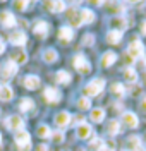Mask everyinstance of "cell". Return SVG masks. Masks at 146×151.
<instances>
[{"mask_svg": "<svg viewBox=\"0 0 146 151\" xmlns=\"http://www.w3.org/2000/svg\"><path fill=\"white\" fill-rule=\"evenodd\" d=\"M103 88H105V81L101 79V77H98V79H93V81H89L88 86L84 88V96L86 98H91V96H96L103 91Z\"/></svg>", "mask_w": 146, "mask_h": 151, "instance_id": "cell-1", "label": "cell"}, {"mask_svg": "<svg viewBox=\"0 0 146 151\" xmlns=\"http://www.w3.org/2000/svg\"><path fill=\"white\" fill-rule=\"evenodd\" d=\"M14 139H16V144H17V148L21 151H29L31 150V136H29L28 131H19L16 132V136H14Z\"/></svg>", "mask_w": 146, "mask_h": 151, "instance_id": "cell-2", "label": "cell"}, {"mask_svg": "<svg viewBox=\"0 0 146 151\" xmlns=\"http://www.w3.org/2000/svg\"><path fill=\"white\" fill-rule=\"evenodd\" d=\"M127 55L131 57L132 60H137V58H141V57L145 55V45L137 40V38H134L132 41H131V45L127 47Z\"/></svg>", "mask_w": 146, "mask_h": 151, "instance_id": "cell-3", "label": "cell"}, {"mask_svg": "<svg viewBox=\"0 0 146 151\" xmlns=\"http://www.w3.org/2000/svg\"><path fill=\"white\" fill-rule=\"evenodd\" d=\"M74 67H76V70H78V72H81V74H88V72L91 70L89 62L86 60V57L81 55V53L74 57Z\"/></svg>", "mask_w": 146, "mask_h": 151, "instance_id": "cell-4", "label": "cell"}, {"mask_svg": "<svg viewBox=\"0 0 146 151\" xmlns=\"http://www.w3.org/2000/svg\"><path fill=\"white\" fill-rule=\"evenodd\" d=\"M5 125H7V129H10V131L19 132L24 129V120H22V117H19V115H10L9 119L5 120Z\"/></svg>", "mask_w": 146, "mask_h": 151, "instance_id": "cell-5", "label": "cell"}, {"mask_svg": "<svg viewBox=\"0 0 146 151\" xmlns=\"http://www.w3.org/2000/svg\"><path fill=\"white\" fill-rule=\"evenodd\" d=\"M9 40H10L12 45H16V47H22V45H26L28 36H26L24 31H14V33L9 36Z\"/></svg>", "mask_w": 146, "mask_h": 151, "instance_id": "cell-6", "label": "cell"}, {"mask_svg": "<svg viewBox=\"0 0 146 151\" xmlns=\"http://www.w3.org/2000/svg\"><path fill=\"white\" fill-rule=\"evenodd\" d=\"M70 122H72V115H69L67 112H58L57 115H55V125H58V127H69L70 125Z\"/></svg>", "mask_w": 146, "mask_h": 151, "instance_id": "cell-7", "label": "cell"}, {"mask_svg": "<svg viewBox=\"0 0 146 151\" xmlns=\"http://www.w3.org/2000/svg\"><path fill=\"white\" fill-rule=\"evenodd\" d=\"M0 24H2L4 28H12V26L16 24V17H14V14H12L10 10H4V12H0Z\"/></svg>", "mask_w": 146, "mask_h": 151, "instance_id": "cell-8", "label": "cell"}, {"mask_svg": "<svg viewBox=\"0 0 146 151\" xmlns=\"http://www.w3.org/2000/svg\"><path fill=\"white\" fill-rule=\"evenodd\" d=\"M122 122L126 124L127 127H131V129H136L137 125H139V120H137V115L132 112H124L122 113Z\"/></svg>", "mask_w": 146, "mask_h": 151, "instance_id": "cell-9", "label": "cell"}, {"mask_svg": "<svg viewBox=\"0 0 146 151\" xmlns=\"http://www.w3.org/2000/svg\"><path fill=\"white\" fill-rule=\"evenodd\" d=\"M67 17H69V24L74 26V28H79L83 24V21H81V10H78V9H69Z\"/></svg>", "mask_w": 146, "mask_h": 151, "instance_id": "cell-10", "label": "cell"}, {"mask_svg": "<svg viewBox=\"0 0 146 151\" xmlns=\"http://www.w3.org/2000/svg\"><path fill=\"white\" fill-rule=\"evenodd\" d=\"M43 96H45V100H47L48 103H58L60 98H62L60 93H58V89H55V88H47Z\"/></svg>", "mask_w": 146, "mask_h": 151, "instance_id": "cell-11", "label": "cell"}, {"mask_svg": "<svg viewBox=\"0 0 146 151\" xmlns=\"http://www.w3.org/2000/svg\"><path fill=\"white\" fill-rule=\"evenodd\" d=\"M72 38H74V31H72L70 28L64 26V28L58 29V40H60L62 43H70Z\"/></svg>", "mask_w": 146, "mask_h": 151, "instance_id": "cell-12", "label": "cell"}, {"mask_svg": "<svg viewBox=\"0 0 146 151\" xmlns=\"http://www.w3.org/2000/svg\"><path fill=\"white\" fill-rule=\"evenodd\" d=\"M17 70H19V67H17L16 62H12V60L5 62L4 67H2V72H4L5 77H12V76H16V74H17Z\"/></svg>", "mask_w": 146, "mask_h": 151, "instance_id": "cell-13", "label": "cell"}, {"mask_svg": "<svg viewBox=\"0 0 146 151\" xmlns=\"http://www.w3.org/2000/svg\"><path fill=\"white\" fill-rule=\"evenodd\" d=\"M40 84H41V79L38 76H26L24 77V86L28 89H38Z\"/></svg>", "mask_w": 146, "mask_h": 151, "instance_id": "cell-14", "label": "cell"}, {"mask_svg": "<svg viewBox=\"0 0 146 151\" xmlns=\"http://www.w3.org/2000/svg\"><path fill=\"white\" fill-rule=\"evenodd\" d=\"M12 98H14V89L9 84L0 86V100L2 101H10Z\"/></svg>", "mask_w": 146, "mask_h": 151, "instance_id": "cell-15", "label": "cell"}, {"mask_svg": "<svg viewBox=\"0 0 146 151\" xmlns=\"http://www.w3.org/2000/svg\"><path fill=\"white\" fill-rule=\"evenodd\" d=\"M48 22H45V21H40V22H36V26H35V35L36 36H41V38H45L47 35H48Z\"/></svg>", "mask_w": 146, "mask_h": 151, "instance_id": "cell-16", "label": "cell"}, {"mask_svg": "<svg viewBox=\"0 0 146 151\" xmlns=\"http://www.w3.org/2000/svg\"><path fill=\"white\" fill-rule=\"evenodd\" d=\"M117 60V53L115 52H105L101 57V67H110L112 64H115Z\"/></svg>", "mask_w": 146, "mask_h": 151, "instance_id": "cell-17", "label": "cell"}, {"mask_svg": "<svg viewBox=\"0 0 146 151\" xmlns=\"http://www.w3.org/2000/svg\"><path fill=\"white\" fill-rule=\"evenodd\" d=\"M91 131H93V129H91L89 124H81L78 127V137L79 139H88V137L91 136Z\"/></svg>", "mask_w": 146, "mask_h": 151, "instance_id": "cell-18", "label": "cell"}, {"mask_svg": "<svg viewBox=\"0 0 146 151\" xmlns=\"http://www.w3.org/2000/svg\"><path fill=\"white\" fill-rule=\"evenodd\" d=\"M89 119L96 124L103 122V119H105V110H103V108H93L91 113H89Z\"/></svg>", "mask_w": 146, "mask_h": 151, "instance_id": "cell-19", "label": "cell"}, {"mask_svg": "<svg viewBox=\"0 0 146 151\" xmlns=\"http://www.w3.org/2000/svg\"><path fill=\"white\" fill-rule=\"evenodd\" d=\"M120 38H122V33L117 31V29H112V31H108V35H107V41L112 43V45H119Z\"/></svg>", "mask_w": 146, "mask_h": 151, "instance_id": "cell-20", "label": "cell"}, {"mask_svg": "<svg viewBox=\"0 0 146 151\" xmlns=\"http://www.w3.org/2000/svg\"><path fill=\"white\" fill-rule=\"evenodd\" d=\"M137 148H141V137L131 136V137L127 139V151H136Z\"/></svg>", "mask_w": 146, "mask_h": 151, "instance_id": "cell-21", "label": "cell"}, {"mask_svg": "<svg viewBox=\"0 0 146 151\" xmlns=\"http://www.w3.org/2000/svg\"><path fill=\"white\" fill-rule=\"evenodd\" d=\"M124 79L129 81L131 84H134V83L137 81V72L132 69V67H127V69H124Z\"/></svg>", "mask_w": 146, "mask_h": 151, "instance_id": "cell-22", "label": "cell"}, {"mask_svg": "<svg viewBox=\"0 0 146 151\" xmlns=\"http://www.w3.org/2000/svg\"><path fill=\"white\" fill-rule=\"evenodd\" d=\"M81 21L84 22V24H91L93 21H95V12L89 9H83L81 10Z\"/></svg>", "mask_w": 146, "mask_h": 151, "instance_id": "cell-23", "label": "cell"}, {"mask_svg": "<svg viewBox=\"0 0 146 151\" xmlns=\"http://www.w3.org/2000/svg\"><path fill=\"white\" fill-rule=\"evenodd\" d=\"M48 10H52V12H64L65 10V2L64 0H53L52 4H50V7H48Z\"/></svg>", "mask_w": 146, "mask_h": 151, "instance_id": "cell-24", "label": "cell"}, {"mask_svg": "<svg viewBox=\"0 0 146 151\" xmlns=\"http://www.w3.org/2000/svg\"><path fill=\"white\" fill-rule=\"evenodd\" d=\"M36 134H38L41 139H48V137H52V131H50L48 125H38V129H36Z\"/></svg>", "mask_w": 146, "mask_h": 151, "instance_id": "cell-25", "label": "cell"}, {"mask_svg": "<svg viewBox=\"0 0 146 151\" xmlns=\"http://www.w3.org/2000/svg\"><path fill=\"white\" fill-rule=\"evenodd\" d=\"M112 26H115L117 28V31H124V29L127 28V22H126V19L124 17H114L112 19Z\"/></svg>", "mask_w": 146, "mask_h": 151, "instance_id": "cell-26", "label": "cell"}, {"mask_svg": "<svg viewBox=\"0 0 146 151\" xmlns=\"http://www.w3.org/2000/svg\"><path fill=\"white\" fill-rule=\"evenodd\" d=\"M12 62H16L17 65H19V64H26V62H28V53H26V52H17V53H14V55H12Z\"/></svg>", "mask_w": 146, "mask_h": 151, "instance_id": "cell-27", "label": "cell"}, {"mask_svg": "<svg viewBox=\"0 0 146 151\" xmlns=\"http://www.w3.org/2000/svg\"><path fill=\"white\" fill-rule=\"evenodd\" d=\"M33 106H35V103H33V100L31 98H22L21 100V112H29V110H33Z\"/></svg>", "mask_w": 146, "mask_h": 151, "instance_id": "cell-28", "label": "cell"}, {"mask_svg": "<svg viewBox=\"0 0 146 151\" xmlns=\"http://www.w3.org/2000/svg\"><path fill=\"white\" fill-rule=\"evenodd\" d=\"M58 58V55H57V52L55 50H52V48H48L45 53H43V60L45 62H48V64H52V62H55Z\"/></svg>", "mask_w": 146, "mask_h": 151, "instance_id": "cell-29", "label": "cell"}, {"mask_svg": "<svg viewBox=\"0 0 146 151\" xmlns=\"http://www.w3.org/2000/svg\"><path fill=\"white\" fill-rule=\"evenodd\" d=\"M70 74L69 72H65V70H58L57 72V81L60 83V84H69L70 83Z\"/></svg>", "mask_w": 146, "mask_h": 151, "instance_id": "cell-30", "label": "cell"}, {"mask_svg": "<svg viewBox=\"0 0 146 151\" xmlns=\"http://www.w3.org/2000/svg\"><path fill=\"white\" fill-rule=\"evenodd\" d=\"M107 131H108V134H110V136H115V134H119V132H120V122H119V120H110Z\"/></svg>", "mask_w": 146, "mask_h": 151, "instance_id": "cell-31", "label": "cell"}, {"mask_svg": "<svg viewBox=\"0 0 146 151\" xmlns=\"http://www.w3.org/2000/svg\"><path fill=\"white\" fill-rule=\"evenodd\" d=\"M78 106H79V110H89L91 108V100L86 98V96H81L78 100Z\"/></svg>", "mask_w": 146, "mask_h": 151, "instance_id": "cell-32", "label": "cell"}, {"mask_svg": "<svg viewBox=\"0 0 146 151\" xmlns=\"http://www.w3.org/2000/svg\"><path fill=\"white\" fill-rule=\"evenodd\" d=\"M14 9L19 10V12L28 9V0H14Z\"/></svg>", "mask_w": 146, "mask_h": 151, "instance_id": "cell-33", "label": "cell"}, {"mask_svg": "<svg viewBox=\"0 0 146 151\" xmlns=\"http://www.w3.org/2000/svg\"><path fill=\"white\" fill-rule=\"evenodd\" d=\"M103 146V141L100 139V137H93L91 139V142H89V148L91 150H96V151H100V148Z\"/></svg>", "mask_w": 146, "mask_h": 151, "instance_id": "cell-34", "label": "cell"}, {"mask_svg": "<svg viewBox=\"0 0 146 151\" xmlns=\"http://www.w3.org/2000/svg\"><path fill=\"white\" fill-rule=\"evenodd\" d=\"M52 137H53V141L60 144V142H64V132L62 131H57V132H52Z\"/></svg>", "mask_w": 146, "mask_h": 151, "instance_id": "cell-35", "label": "cell"}, {"mask_svg": "<svg viewBox=\"0 0 146 151\" xmlns=\"http://www.w3.org/2000/svg\"><path fill=\"white\" fill-rule=\"evenodd\" d=\"M100 151H115V141H108V142H105V144L100 148Z\"/></svg>", "mask_w": 146, "mask_h": 151, "instance_id": "cell-36", "label": "cell"}, {"mask_svg": "<svg viewBox=\"0 0 146 151\" xmlns=\"http://www.w3.org/2000/svg\"><path fill=\"white\" fill-rule=\"evenodd\" d=\"M93 41H95V36H93L91 33H88L86 36L83 38V45H84V47H91V45H93Z\"/></svg>", "mask_w": 146, "mask_h": 151, "instance_id": "cell-37", "label": "cell"}, {"mask_svg": "<svg viewBox=\"0 0 146 151\" xmlns=\"http://www.w3.org/2000/svg\"><path fill=\"white\" fill-rule=\"evenodd\" d=\"M110 89H112V91H114L115 94H124V91H126V89H124V86H122V84H119V83L112 84V88H110Z\"/></svg>", "mask_w": 146, "mask_h": 151, "instance_id": "cell-38", "label": "cell"}, {"mask_svg": "<svg viewBox=\"0 0 146 151\" xmlns=\"http://www.w3.org/2000/svg\"><path fill=\"white\" fill-rule=\"evenodd\" d=\"M70 124H74V125H81V124H84V117L83 115H76V117H72V122Z\"/></svg>", "mask_w": 146, "mask_h": 151, "instance_id": "cell-39", "label": "cell"}, {"mask_svg": "<svg viewBox=\"0 0 146 151\" xmlns=\"http://www.w3.org/2000/svg\"><path fill=\"white\" fill-rule=\"evenodd\" d=\"M129 91H131L132 96H137V94L141 93V86H136V83H134V84L131 86V89H129Z\"/></svg>", "mask_w": 146, "mask_h": 151, "instance_id": "cell-40", "label": "cell"}, {"mask_svg": "<svg viewBox=\"0 0 146 151\" xmlns=\"http://www.w3.org/2000/svg\"><path fill=\"white\" fill-rule=\"evenodd\" d=\"M88 2H89L91 5H101V4H103L105 0H88Z\"/></svg>", "mask_w": 146, "mask_h": 151, "instance_id": "cell-41", "label": "cell"}, {"mask_svg": "<svg viewBox=\"0 0 146 151\" xmlns=\"http://www.w3.org/2000/svg\"><path fill=\"white\" fill-rule=\"evenodd\" d=\"M36 151H48V146L47 144H40L38 148H36Z\"/></svg>", "mask_w": 146, "mask_h": 151, "instance_id": "cell-42", "label": "cell"}, {"mask_svg": "<svg viewBox=\"0 0 146 151\" xmlns=\"http://www.w3.org/2000/svg\"><path fill=\"white\" fill-rule=\"evenodd\" d=\"M141 108H143V110L146 112V94L143 96V100H141Z\"/></svg>", "mask_w": 146, "mask_h": 151, "instance_id": "cell-43", "label": "cell"}, {"mask_svg": "<svg viewBox=\"0 0 146 151\" xmlns=\"http://www.w3.org/2000/svg\"><path fill=\"white\" fill-rule=\"evenodd\" d=\"M4 52H5V43H4V41L0 40V55H2Z\"/></svg>", "mask_w": 146, "mask_h": 151, "instance_id": "cell-44", "label": "cell"}, {"mask_svg": "<svg viewBox=\"0 0 146 151\" xmlns=\"http://www.w3.org/2000/svg\"><path fill=\"white\" fill-rule=\"evenodd\" d=\"M141 33H143V35H146V21L141 24Z\"/></svg>", "mask_w": 146, "mask_h": 151, "instance_id": "cell-45", "label": "cell"}, {"mask_svg": "<svg viewBox=\"0 0 146 151\" xmlns=\"http://www.w3.org/2000/svg\"><path fill=\"white\" fill-rule=\"evenodd\" d=\"M69 4H79V2H83V0H67Z\"/></svg>", "mask_w": 146, "mask_h": 151, "instance_id": "cell-46", "label": "cell"}, {"mask_svg": "<svg viewBox=\"0 0 146 151\" xmlns=\"http://www.w3.org/2000/svg\"><path fill=\"white\" fill-rule=\"evenodd\" d=\"M129 4H137V2H141V0H127Z\"/></svg>", "mask_w": 146, "mask_h": 151, "instance_id": "cell-47", "label": "cell"}, {"mask_svg": "<svg viewBox=\"0 0 146 151\" xmlns=\"http://www.w3.org/2000/svg\"><path fill=\"white\" fill-rule=\"evenodd\" d=\"M143 86H146V74L143 76Z\"/></svg>", "mask_w": 146, "mask_h": 151, "instance_id": "cell-48", "label": "cell"}, {"mask_svg": "<svg viewBox=\"0 0 146 151\" xmlns=\"http://www.w3.org/2000/svg\"><path fill=\"white\" fill-rule=\"evenodd\" d=\"M136 151H146V150H145V148H143V146H141V148H137Z\"/></svg>", "mask_w": 146, "mask_h": 151, "instance_id": "cell-49", "label": "cell"}, {"mask_svg": "<svg viewBox=\"0 0 146 151\" xmlns=\"http://www.w3.org/2000/svg\"><path fill=\"white\" fill-rule=\"evenodd\" d=\"M143 141L146 142V132H145V134H143Z\"/></svg>", "mask_w": 146, "mask_h": 151, "instance_id": "cell-50", "label": "cell"}, {"mask_svg": "<svg viewBox=\"0 0 146 151\" xmlns=\"http://www.w3.org/2000/svg\"><path fill=\"white\" fill-rule=\"evenodd\" d=\"M0 142H2V136H0Z\"/></svg>", "mask_w": 146, "mask_h": 151, "instance_id": "cell-51", "label": "cell"}, {"mask_svg": "<svg viewBox=\"0 0 146 151\" xmlns=\"http://www.w3.org/2000/svg\"><path fill=\"white\" fill-rule=\"evenodd\" d=\"M0 2H5V0H0Z\"/></svg>", "mask_w": 146, "mask_h": 151, "instance_id": "cell-52", "label": "cell"}, {"mask_svg": "<svg viewBox=\"0 0 146 151\" xmlns=\"http://www.w3.org/2000/svg\"><path fill=\"white\" fill-rule=\"evenodd\" d=\"M126 151H127V150H126Z\"/></svg>", "mask_w": 146, "mask_h": 151, "instance_id": "cell-53", "label": "cell"}]
</instances>
